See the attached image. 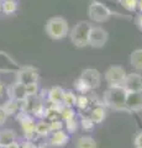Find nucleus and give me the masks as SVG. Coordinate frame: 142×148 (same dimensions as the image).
<instances>
[{
	"mask_svg": "<svg viewBox=\"0 0 142 148\" xmlns=\"http://www.w3.org/2000/svg\"><path fill=\"white\" fill-rule=\"evenodd\" d=\"M16 141V132L11 128L0 130V148H5L11 142Z\"/></svg>",
	"mask_w": 142,
	"mask_h": 148,
	"instance_id": "nucleus-16",
	"label": "nucleus"
},
{
	"mask_svg": "<svg viewBox=\"0 0 142 148\" xmlns=\"http://www.w3.org/2000/svg\"><path fill=\"white\" fill-rule=\"evenodd\" d=\"M15 82L20 84H30V83L38 82V72L37 69L32 67H22L16 72V79Z\"/></svg>",
	"mask_w": 142,
	"mask_h": 148,
	"instance_id": "nucleus-8",
	"label": "nucleus"
},
{
	"mask_svg": "<svg viewBox=\"0 0 142 148\" xmlns=\"http://www.w3.org/2000/svg\"><path fill=\"white\" fill-rule=\"evenodd\" d=\"M1 108L5 111L6 116H12V115H16L20 111L19 101L12 100V99H8L5 103H4V105H1Z\"/></svg>",
	"mask_w": 142,
	"mask_h": 148,
	"instance_id": "nucleus-17",
	"label": "nucleus"
},
{
	"mask_svg": "<svg viewBox=\"0 0 142 148\" xmlns=\"http://www.w3.org/2000/svg\"><path fill=\"white\" fill-rule=\"evenodd\" d=\"M126 71L120 66H111L109 67L104 73L105 82L109 86H122V83L126 78Z\"/></svg>",
	"mask_w": 142,
	"mask_h": 148,
	"instance_id": "nucleus-6",
	"label": "nucleus"
},
{
	"mask_svg": "<svg viewBox=\"0 0 142 148\" xmlns=\"http://www.w3.org/2000/svg\"><path fill=\"white\" fill-rule=\"evenodd\" d=\"M91 121L94 123H102L105 119H106V111L103 106H95V108L91 110V114L90 116Z\"/></svg>",
	"mask_w": 142,
	"mask_h": 148,
	"instance_id": "nucleus-18",
	"label": "nucleus"
},
{
	"mask_svg": "<svg viewBox=\"0 0 142 148\" xmlns=\"http://www.w3.org/2000/svg\"><path fill=\"white\" fill-rule=\"evenodd\" d=\"M135 24H136V26H137V29H139V30L142 32V14H141V12L136 16V18H135Z\"/></svg>",
	"mask_w": 142,
	"mask_h": 148,
	"instance_id": "nucleus-34",
	"label": "nucleus"
},
{
	"mask_svg": "<svg viewBox=\"0 0 142 148\" xmlns=\"http://www.w3.org/2000/svg\"><path fill=\"white\" fill-rule=\"evenodd\" d=\"M75 101H77V95L74 94V91L64 90L63 99H62V105L67 106V108H73V106H75Z\"/></svg>",
	"mask_w": 142,
	"mask_h": 148,
	"instance_id": "nucleus-23",
	"label": "nucleus"
},
{
	"mask_svg": "<svg viewBox=\"0 0 142 148\" xmlns=\"http://www.w3.org/2000/svg\"><path fill=\"white\" fill-rule=\"evenodd\" d=\"M130 64L136 71H142V48H137L131 53Z\"/></svg>",
	"mask_w": 142,
	"mask_h": 148,
	"instance_id": "nucleus-21",
	"label": "nucleus"
},
{
	"mask_svg": "<svg viewBox=\"0 0 142 148\" xmlns=\"http://www.w3.org/2000/svg\"><path fill=\"white\" fill-rule=\"evenodd\" d=\"M126 96L127 91L122 86H109L104 92V104L108 108L116 111H126Z\"/></svg>",
	"mask_w": 142,
	"mask_h": 148,
	"instance_id": "nucleus-1",
	"label": "nucleus"
},
{
	"mask_svg": "<svg viewBox=\"0 0 142 148\" xmlns=\"http://www.w3.org/2000/svg\"><path fill=\"white\" fill-rule=\"evenodd\" d=\"M35 131H36V136L38 137H46L51 133V130H49V122L46 121V120H40L38 122H36L35 126Z\"/></svg>",
	"mask_w": 142,
	"mask_h": 148,
	"instance_id": "nucleus-20",
	"label": "nucleus"
},
{
	"mask_svg": "<svg viewBox=\"0 0 142 148\" xmlns=\"http://www.w3.org/2000/svg\"><path fill=\"white\" fill-rule=\"evenodd\" d=\"M120 4L126 9L127 11H135L137 9V3H139V0H119Z\"/></svg>",
	"mask_w": 142,
	"mask_h": 148,
	"instance_id": "nucleus-28",
	"label": "nucleus"
},
{
	"mask_svg": "<svg viewBox=\"0 0 142 148\" xmlns=\"http://www.w3.org/2000/svg\"><path fill=\"white\" fill-rule=\"evenodd\" d=\"M91 25L88 21H78L71 31V41L78 48H84L89 46V34Z\"/></svg>",
	"mask_w": 142,
	"mask_h": 148,
	"instance_id": "nucleus-3",
	"label": "nucleus"
},
{
	"mask_svg": "<svg viewBox=\"0 0 142 148\" xmlns=\"http://www.w3.org/2000/svg\"><path fill=\"white\" fill-rule=\"evenodd\" d=\"M75 148H97V141L91 136H80L75 142Z\"/></svg>",
	"mask_w": 142,
	"mask_h": 148,
	"instance_id": "nucleus-19",
	"label": "nucleus"
},
{
	"mask_svg": "<svg viewBox=\"0 0 142 148\" xmlns=\"http://www.w3.org/2000/svg\"><path fill=\"white\" fill-rule=\"evenodd\" d=\"M137 9H139L140 12L142 14V0H139V3H137Z\"/></svg>",
	"mask_w": 142,
	"mask_h": 148,
	"instance_id": "nucleus-37",
	"label": "nucleus"
},
{
	"mask_svg": "<svg viewBox=\"0 0 142 148\" xmlns=\"http://www.w3.org/2000/svg\"><path fill=\"white\" fill-rule=\"evenodd\" d=\"M38 148H40V147H38Z\"/></svg>",
	"mask_w": 142,
	"mask_h": 148,
	"instance_id": "nucleus-40",
	"label": "nucleus"
},
{
	"mask_svg": "<svg viewBox=\"0 0 142 148\" xmlns=\"http://www.w3.org/2000/svg\"><path fill=\"white\" fill-rule=\"evenodd\" d=\"M122 88L127 92L131 91H142V75L139 73L126 74V78L122 83Z\"/></svg>",
	"mask_w": 142,
	"mask_h": 148,
	"instance_id": "nucleus-10",
	"label": "nucleus"
},
{
	"mask_svg": "<svg viewBox=\"0 0 142 148\" xmlns=\"http://www.w3.org/2000/svg\"><path fill=\"white\" fill-rule=\"evenodd\" d=\"M109 40L108 31L102 26H91L89 34V46L93 48H102L106 45Z\"/></svg>",
	"mask_w": 142,
	"mask_h": 148,
	"instance_id": "nucleus-7",
	"label": "nucleus"
},
{
	"mask_svg": "<svg viewBox=\"0 0 142 148\" xmlns=\"http://www.w3.org/2000/svg\"><path fill=\"white\" fill-rule=\"evenodd\" d=\"M5 148H20V143L17 141H14L10 143V145H8Z\"/></svg>",
	"mask_w": 142,
	"mask_h": 148,
	"instance_id": "nucleus-35",
	"label": "nucleus"
},
{
	"mask_svg": "<svg viewBox=\"0 0 142 148\" xmlns=\"http://www.w3.org/2000/svg\"><path fill=\"white\" fill-rule=\"evenodd\" d=\"M66 130L67 133H74L78 130V122L75 119L69 120V121H66Z\"/></svg>",
	"mask_w": 142,
	"mask_h": 148,
	"instance_id": "nucleus-31",
	"label": "nucleus"
},
{
	"mask_svg": "<svg viewBox=\"0 0 142 148\" xmlns=\"http://www.w3.org/2000/svg\"><path fill=\"white\" fill-rule=\"evenodd\" d=\"M75 106H77V108H79L80 110H85L89 106V99H88V96L84 95V94L77 95Z\"/></svg>",
	"mask_w": 142,
	"mask_h": 148,
	"instance_id": "nucleus-27",
	"label": "nucleus"
},
{
	"mask_svg": "<svg viewBox=\"0 0 142 148\" xmlns=\"http://www.w3.org/2000/svg\"><path fill=\"white\" fill-rule=\"evenodd\" d=\"M80 125H82V128L84 130V131H91V130L94 128V122L91 121L90 117H83L80 121Z\"/></svg>",
	"mask_w": 142,
	"mask_h": 148,
	"instance_id": "nucleus-30",
	"label": "nucleus"
},
{
	"mask_svg": "<svg viewBox=\"0 0 142 148\" xmlns=\"http://www.w3.org/2000/svg\"><path fill=\"white\" fill-rule=\"evenodd\" d=\"M5 86H4L3 84H1V83H0V98H1V96L4 95V92H5Z\"/></svg>",
	"mask_w": 142,
	"mask_h": 148,
	"instance_id": "nucleus-36",
	"label": "nucleus"
},
{
	"mask_svg": "<svg viewBox=\"0 0 142 148\" xmlns=\"http://www.w3.org/2000/svg\"><path fill=\"white\" fill-rule=\"evenodd\" d=\"M61 117L63 121H69V120H73V119H75V111L73 108H67V106H63V109L61 111Z\"/></svg>",
	"mask_w": 142,
	"mask_h": 148,
	"instance_id": "nucleus-25",
	"label": "nucleus"
},
{
	"mask_svg": "<svg viewBox=\"0 0 142 148\" xmlns=\"http://www.w3.org/2000/svg\"><path fill=\"white\" fill-rule=\"evenodd\" d=\"M69 142V135L64 131H56V132H51V137H49V145L54 148H62L66 147L67 143Z\"/></svg>",
	"mask_w": 142,
	"mask_h": 148,
	"instance_id": "nucleus-13",
	"label": "nucleus"
},
{
	"mask_svg": "<svg viewBox=\"0 0 142 148\" xmlns=\"http://www.w3.org/2000/svg\"><path fill=\"white\" fill-rule=\"evenodd\" d=\"M5 91H6L9 99H12L16 101L25 100L27 98L26 91H25V85L20 84V83H17V82H14L12 84L9 85Z\"/></svg>",
	"mask_w": 142,
	"mask_h": 148,
	"instance_id": "nucleus-11",
	"label": "nucleus"
},
{
	"mask_svg": "<svg viewBox=\"0 0 142 148\" xmlns=\"http://www.w3.org/2000/svg\"><path fill=\"white\" fill-rule=\"evenodd\" d=\"M0 1H4V0H0Z\"/></svg>",
	"mask_w": 142,
	"mask_h": 148,
	"instance_id": "nucleus-39",
	"label": "nucleus"
},
{
	"mask_svg": "<svg viewBox=\"0 0 142 148\" xmlns=\"http://www.w3.org/2000/svg\"><path fill=\"white\" fill-rule=\"evenodd\" d=\"M45 30L49 38L58 41L66 38L68 36V34H69V25H68V21L66 18L61 16H54L46 22Z\"/></svg>",
	"mask_w": 142,
	"mask_h": 148,
	"instance_id": "nucleus-2",
	"label": "nucleus"
},
{
	"mask_svg": "<svg viewBox=\"0 0 142 148\" xmlns=\"http://www.w3.org/2000/svg\"><path fill=\"white\" fill-rule=\"evenodd\" d=\"M126 108L129 112L132 111H142V91L127 92L126 96Z\"/></svg>",
	"mask_w": 142,
	"mask_h": 148,
	"instance_id": "nucleus-12",
	"label": "nucleus"
},
{
	"mask_svg": "<svg viewBox=\"0 0 142 148\" xmlns=\"http://www.w3.org/2000/svg\"><path fill=\"white\" fill-rule=\"evenodd\" d=\"M74 89L78 91V92H80V94H86L88 91H90V86L86 84V83L82 79V78H77V79L74 80Z\"/></svg>",
	"mask_w": 142,
	"mask_h": 148,
	"instance_id": "nucleus-24",
	"label": "nucleus"
},
{
	"mask_svg": "<svg viewBox=\"0 0 142 148\" xmlns=\"http://www.w3.org/2000/svg\"><path fill=\"white\" fill-rule=\"evenodd\" d=\"M63 128H64L63 121H59V120H52V121H49V130H51V132L61 131Z\"/></svg>",
	"mask_w": 142,
	"mask_h": 148,
	"instance_id": "nucleus-29",
	"label": "nucleus"
},
{
	"mask_svg": "<svg viewBox=\"0 0 142 148\" xmlns=\"http://www.w3.org/2000/svg\"><path fill=\"white\" fill-rule=\"evenodd\" d=\"M63 94H64V89L59 85H54L47 92L48 101L52 104H62Z\"/></svg>",
	"mask_w": 142,
	"mask_h": 148,
	"instance_id": "nucleus-15",
	"label": "nucleus"
},
{
	"mask_svg": "<svg viewBox=\"0 0 142 148\" xmlns=\"http://www.w3.org/2000/svg\"><path fill=\"white\" fill-rule=\"evenodd\" d=\"M88 16L91 21L102 24V22L108 21L113 16V11L103 3L93 0L88 8Z\"/></svg>",
	"mask_w": 142,
	"mask_h": 148,
	"instance_id": "nucleus-4",
	"label": "nucleus"
},
{
	"mask_svg": "<svg viewBox=\"0 0 142 148\" xmlns=\"http://www.w3.org/2000/svg\"><path fill=\"white\" fill-rule=\"evenodd\" d=\"M0 12H1V1H0Z\"/></svg>",
	"mask_w": 142,
	"mask_h": 148,
	"instance_id": "nucleus-38",
	"label": "nucleus"
},
{
	"mask_svg": "<svg viewBox=\"0 0 142 148\" xmlns=\"http://www.w3.org/2000/svg\"><path fill=\"white\" fill-rule=\"evenodd\" d=\"M134 145L136 148H142V131L139 132L135 137V141H134Z\"/></svg>",
	"mask_w": 142,
	"mask_h": 148,
	"instance_id": "nucleus-32",
	"label": "nucleus"
},
{
	"mask_svg": "<svg viewBox=\"0 0 142 148\" xmlns=\"http://www.w3.org/2000/svg\"><path fill=\"white\" fill-rule=\"evenodd\" d=\"M17 64L9 57L6 53L0 52V72H5V73H14L19 71Z\"/></svg>",
	"mask_w": 142,
	"mask_h": 148,
	"instance_id": "nucleus-14",
	"label": "nucleus"
},
{
	"mask_svg": "<svg viewBox=\"0 0 142 148\" xmlns=\"http://www.w3.org/2000/svg\"><path fill=\"white\" fill-rule=\"evenodd\" d=\"M25 91H26V95H27V96H37V95H38V91H40L38 82L26 84V85H25Z\"/></svg>",
	"mask_w": 142,
	"mask_h": 148,
	"instance_id": "nucleus-26",
	"label": "nucleus"
},
{
	"mask_svg": "<svg viewBox=\"0 0 142 148\" xmlns=\"http://www.w3.org/2000/svg\"><path fill=\"white\" fill-rule=\"evenodd\" d=\"M6 119H8V116H6L5 111H4V110H3V108L0 106V127H1L6 122Z\"/></svg>",
	"mask_w": 142,
	"mask_h": 148,
	"instance_id": "nucleus-33",
	"label": "nucleus"
},
{
	"mask_svg": "<svg viewBox=\"0 0 142 148\" xmlns=\"http://www.w3.org/2000/svg\"><path fill=\"white\" fill-rule=\"evenodd\" d=\"M17 9H19L17 0H4L1 1V12L6 14V15H11V14L16 12Z\"/></svg>",
	"mask_w": 142,
	"mask_h": 148,
	"instance_id": "nucleus-22",
	"label": "nucleus"
},
{
	"mask_svg": "<svg viewBox=\"0 0 142 148\" xmlns=\"http://www.w3.org/2000/svg\"><path fill=\"white\" fill-rule=\"evenodd\" d=\"M80 78L83 79L86 84L90 86V89H98L102 84V74L99 71L94 68H86L80 74Z\"/></svg>",
	"mask_w": 142,
	"mask_h": 148,
	"instance_id": "nucleus-9",
	"label": "nucleus"
},
{
	"mask_svg": "<svg viewBox=\"0 0 142 148\" xmlns=\"http://www.w3.org/2000/svg\"><path fill=\"white\" fill-rule=\"evenodd\" d=\"M16 120L19 121L21 130L24 132V137L25 140H29V141H32L34 138L36 137V131H35V126H36V122H35V117L31 116L30 114L24 112V111H19L16 114Z\"/></svg>",
	"mask_w": 142,
	"mask_h": 148,
	"instance_id": "nucleus-5",
	"label": "nucleus"
}]
</instances>
